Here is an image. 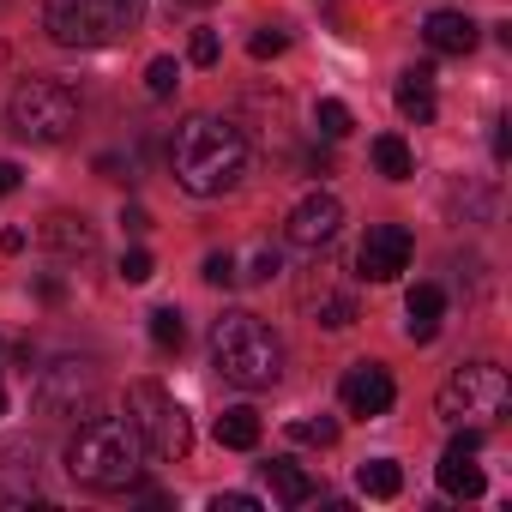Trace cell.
Wrapping results in <instances>:
<instances>
[{
  "label": "cell",
  "mask_w": 512,
  "mask_h": 512,
  "mask_svg": "<svg viewBox=\"0 0 512 512\" xmlns=\"http://www.w3.org/2000/svg\"><path fill=\"white\" fill-rule=\"evenodd\" d=\"M121 223H127V235H145L151 229V211L145 205H121Z\"/></svg>",
  "instance_id": "35"
},
{
  "label": "cell",
  "mask_w": 512,
  "mask_h": 512,
  "mask_svg": "<svg viewBox=\"0 0 512 512\" xmlns=\"http://www.w3.org/2000/svg\"><path fill=\"white\" fill-rule=\"evenodd\" d=\"M0 55H7V49H0Z\"/></svg>",
  "instance_id": "41"
},
{
  "label": "cell",
  "mask_w": 512,
  "mask_h": 512,
  "mask_svg": "<svg viewBox=\"0 0 512 512\" xmlns=\"http://www.w3.org/2000/svg\"><path fill=\"white\" fill-rule=\"evenodd\" d=\"M37 500V464H25L19 446L0 452V506H31Z\"/></svg>",
  "instance_id": "18"
},
{
  "label": "cell",
  "mask_w": 512,
  "mask_h": 512,
  "mask_svg": "<svg viewBox=\"0 0 512 512\" xmlns=\"http://www.w3.org/2000/svg\"><path fill=\"white\" fill-rule=\"evenodd\" d=\"M338 398H344V410H350V416H386V410H392V398H398V386H392V374H386L380 362H356V368L344 374Z\"/></svg>",
  "instance_id": "13"
},
{
  "label": "cell",
  "mask_w": 512,
  "mask_h": 512,
  "mask_svg": "<svg viewBox=\"0 0 512 512\" xmlns=\"http://www.w3.org/2000/svg\"><path fill=\"white\" fill-rule=\"evenodd\" d=\"M284 49H290V31H278V25H260V31L247 37V55H253V61H272V55H284Z\"/></svg>",
  "instance_id": "26"
},
{
  "label": "cell",
  "mask_w": 512,
  "mask_h": 512,
  "mask_svg": "<svg viewBox=\"0 0 512 512\" xmlns=\"http://www.w3.org/2000/svg\"><path fill=\"white\" fill-rule=\"evenodd\" d=\"M302 314L314 320V326H326V332H350L356 326V290L338 278V272H308V284H302Z\"/></svg>",
  "instance_id": "11"
},
{
  "label": "cell",
  "mask_w": 512,
  "mask_h": 512,
  "mask_svg": "<svg viewBox=\"0 0 512 512\" xmlns=\"http://www.w3.org/2000/svg\"><path fill=\"white\" fill-rule=\"evenodd\" d=\"M7 127L19 139H31V145H61L79 127V97L61 79H25L7 97Z\"/></svg>",
  "instance_id": "5"
},
{
  "label": "cell",
  "mask_w": 512,
  "mask_h": 512,
  "mask_svg": "<svg viewBox=\"0 0 512 512\" xmlns=\"http://www.w3.org/2000/svg\"><path fill=\"white\" fill-rule=\"evenodd\" d=\"M476 446H482V434L476 428H464V434H452V446H446V458H440V494H452V500H476L482 488H488V476H482V464H476Z\"/></svg>",
  "instance_id": "12"
},
{
  "label": "cell",
  "mask_w": 512,
  "mask_h": 512,
  "mask_svg": "<svg viewBox=\"0 0 512 512\" xmlns=\"http://www.w3.org/2000/svg\"><path fill=\"white\" fill-rule=\"evenodd\" d=\"M43 247L67 253V260H73V253L85 260V253H97V229H91L85 217H73V211H55V217L43 223Z\"/></svg>",
  "instance_id": "17"
},
{
  "label": "cell",
  "mask_w": 512,
  "mask_h": 512,
  "mask_svg": "<svg viewBox=\"0 0 512 512\" xmlns=\"http://www.w3.org/2000/svg\"><path fill=\"white\" fill-rule=\"evenodd\" d=\"M217 55H223L217 31H193V43H187V61H193V67H217Z\"/></svg>",
  "instance_id": "29"
},
{
  "label": "cell",
  "mask_w": 512,
  "mask_h": 512,
  "mask_svg": "<svg viewBox=\"0 0 512 512\" xmlns=\"http://www.w3.org/2000/svg\"><path fill=\"white\" fill-rule=\"evenodd\" d=\"M175 7H211V0H175Z\"/></svg>",
  "instance_id": "38"
},
{
  "label": "cell",
  "mask_w": 512,
  "mask_h": 512,
  "mask_svg": "<svg viewBox=\"0 0 512 512\" xmlns=\"http://www.w3.org/2000/svg\"><path fill=\"white\" fill-rule=\"evenodd\" d=\"M19 193V163H0V199Z\"/></svg>",
  "instance_id": "36"
},
{
  "label": "cell",
  "mask_w": 512,
  "mask_h": 512,
  "mask_svg": "<svg viewBox=\"0 0 512 512\" xmlns=\"http://www.w3.org/2000/svg\"><path fill=\"white\" fill-rule=\"evenodd\" d=\"M37 296H43V302H61V296H67V284H61V278H43V284H37Z\"/></svg>",
  "instance_id": "37"
},
{
  "label": "cell",
  "mask_w": 512,
  "mask_h": 512,
  "mask_svg": "<svg viewBox=\"0 0 512 512\" xmlns=\"http://www.w3.org/2000/svg\"><path fill=\"white\" fill-rule=\"evenodd\" d=\"M121 278H127V284H151V278H157V260H151L145 247H127V253H121Z\"/></svg>",
  "instance_id": "28"
},
{
  "label": "cell",
  "mask_w": 512,
  "mask_h": 512,
  "mask_svg": "<svg viewBox=\"0 0 512 512\" xmlns=\"http://www.w3.org/2000/svg\"><path fill=\"white\" fill-rule=\"evenodd\" d=\"M31 404H37L43 422H85V416H97V368L73 362V356L55 362V368H43Z\"/></svg>",
  "instance_id": "8"
},
{
  "label": "cell",
  "mask_w": 512,
  "mask_h": 512,
  "mask_svg": "<svg viewBox=\"0 0 512 512\" xmlns=\"http://www.w3.org/2000/svg\"><path fill=\"white\" fill-rule=\"evenodd\" d=\"M169 169L193 199H223L247 175V139L223 115H187L169 145Z\"/></svg>",
  "instance_id": "1"
},
{
  "label": "cell",
  "mask_w": 512,
  "mask_h": 512,
  "mask_svg": "<svg viewBox=\"0 0 512 512\" xmlns=\"http://www.w3.org/2000/svg\"><path fill=\"white\" fill-rule=\"evenodd\" d=\"M127 422H133V434L145 440V452L151 458H187L193 452V422H187V410L157 386V380H133L127 386Z\"/></svg>",
  "instance_id": "6"
},
{
  "label": "cell",
  "mask_w": 512,
  "mask_h": 512,
  "mask_svg": "<svg viewBox=\"0 0 512 512\" xmlns=\"http://www.w3.org/2000/svg\"><path fill=\"white\" fill-rule=\"evenodd\" d=\"M506 398H512L506 368H494V362H464V368L446 374V386H440L434 404H440L446 422H470V428H482V422H494V416L506 410Z\"/></svg>",
  "instance_id": "7"
},
{
  "label": "cell",
  "mask_w": 512,
  "mask_h": 512,
  "mask_svg": "<svg viewBox=\"0 0 512 512\" xmlns=\"http://www.w3.org/2000/svg\"><path fill=\"white\" fill-rule=\"evenodd\" d=\"M410 253H416V241H410L404 223H374V229L362 235V247H356V278L392 284L398 272H410Z\"/></svg>",
  "instance_id": "9"
},
{
  "label": "cell",
  "mask_w": 512,
  "mask_h": 512,
  "mask_svg": "<svg viewBox=\"0 0 512 512\" xmlns=\"http://www.w3.org/2000/svg\"><path fill=\"white\" fill-rule=\"evenodd\" d=\"M434 109H440V103H434V73H428V67H410V73L398 79V115L416 121V127H428Z\"/></svg>",
  "instance_id": "19"
},
{
  "label": "cell",
  "mask_w": 512,
  "mask_h": 512,
  "mask_svg": "<svg viewBox=\"0 0 512 512\" xmlns=\"http://www.w3.org/2000/svg\"><path fill=\"white\" fill-rule=\"evenodd\" d=\"M338 229H344V205H338V193H308V199H296V211H290V223H284L290 247H302V253L332 247Z\"/></svg>",
  "instance_id": "10"
},
{
  "label": "cell",
  "mask_w": 512,
  "mask_h": 512,
  "mask_svg": "<svg viewBox=\"0 0 512 512\" xmlns=\"http://www.w3.org/2000/svg\"><path fill=\"white\" fill-rule=\"evenodd\" d=\"M314 127H320L326 139H344V133L356 127V115H350V103H338V97H326V103L314 109Z\"/></svg>",
  "instance_id": "24"
},
{
  "label": "cell",
  "mask_w": 512,
  "mask_h": 512,
  "mask_svg": "<svg viewBox=\"0 0 512 512\" xmlns=\"http://www.w3.org/2000/svg\"><path fill=\"white\" fill-rule=\"evenodd\" d=\"M506 157H512V121L500 115L494 121V163H506Z\"/></svg>",
  "instance_id": "34"
},
{
  "label": "cell",
  "mask_w": 512,
  "mask_h": 512,
  "mask_svg": "<svg viewBox=\"0 0 512 512\" xmlns=\"http://www.w3.org/2000/svg\"><path fill=\"white\" fill-rule=\"evenodd\" d=\"M97 175H103V181H133L127 157H115V151H103V157H97Z\"/></svg>",
  "instance_id": "31"
},
{
  "label": "cell",
  "mask_w": 512,
  "mask_h": 512,
  "mask_svg": "<svg viewBox=\"0 0 512 512\" xmlns=\"http://www.w3.org/2000/svg\"><path fill=\"white\" fill-rule=\"evenodd\" d=\"M151 344H157V350H181V344H187L181 308H151Z\"/></svg>",
  "instance_id": "23"
},
{
  "label": "cell",
  "mask_w": 512,
  "mask_h": 512,
  "mask_svg": "<svg viewBox=\"0 0 512 512\" xmlns=\"http://www.w3.org/2000/svg\"><path fill=\"white\" fill-rule=\"evenodd\" d=\"M175 85H181V67H175L169 55H157V61L145 67V91H151V97H175Z\"/></svg>",
  "instance_id": "25"
},
{
  "label": "cell",
  "mask_w": 512,
  "mask_h": 512,
  "mask_svg": "<svg viewBox=\"0 0 512 512\" xmlns=\"http://www.w3.org/2000/svg\"><path fill=\"white\" fill-rule=\"evenodd\" d=\"M211 362L241 392H266V386L284 380V344H278V332L260 314H247V308H229V314L211 320Z\"/></svg>",
  "instance_id": "3"
},
{
  "label": "cell",
  "mask_w": 512,
  "mask_h": 512,
  "mask_svg": "<svg viewBox=\"0 0 512 512\" xmlns=\"http://www.w3.org/2000/svg\"><path fill=\"white\" fill-rule=\"evenodd\" d=\"M356 488H362L368 500H398V494H404V470H398V458H368V464L356 470Z\"/></svg>",
  "instance_id": "20"
},
{
  "label": "cell",
  "mask_w": 512,
  "mask_h": 512,
  "mask_svg": "<svg viewBox=\"0 0 512 512\" xmlns=\"http://www.w3.org/2000/svg\"><path fill=\"white\" fill-rule=\"evenodd\" d=\"M139 464H145V440L133 434L127 416H85L79 434L67 440V476L79 488L121 494L139 482Z\"/></svg>",
  "instance_id": "2"
},
{
  "label": "cell",
  "mask_w": 512,
  "mask_h": 512,
  "mask_svg": "<svg viewBox=\"0 0 512 512\" xmlns=\"http://www.w3.org/2000/svg\"><path fill=\"white\" fill-rule=\"evenodd\" d=\"M0 416H7V386H0Z\"/></svg>",
  "instance_id": "39"
},
{
  "label": "cell",
  "mask_w": 512,
  "mask_h": 512,
  "mask_svg": "<svg viewBox=\"0 0 512 512\" xmlns=\"http://www.w3.org/2000/svg\"><path fill=\"white\" fill-rule=\"evenodd\" d=\"M374 169H380L386 181H410V175H416V157H410V145H404L398 133H380V139H374Z\"/></svg>",
  "instance_id": "22"
},
{
  "label": "cell",
  "mask_w": 512,
  "mask_h": 512,
  "mask_svg": "<svg viewBox=\"0 0 512 512\" xmlns=\"http://www.w3.org/2000/svg\"><path fill=\"white\" fill-rule=\"evenodd\" d=\"M260 476H266V488H272V500H278V506H308V500H320V482H314L302 464H290V458L260 464Z\"/></svg>",
  "instance_id": "16"
},
{
  "label": "cell",
  "mask_w": 512,
  "mask_h": 512,
  "mask_svg": "<svg viewBox=\"0 0 512 512\" xmlns=\"http://www.w3.org/2000/svg\"><path fill=\"white\" fill-rule=\"evenodd\" d=\"M145 19V0H49L43 31L55 49H109L133 37Z\"/></svg>",
  "instance_id": "4"
},
{
  "label": "cell",
  "mask_w": 512,
  "mask_h": 512,
  "mask_svg": "<svg viewBox=\"0 0 512 512\" xmlns=\"http://www.w3.org/2000/svg\"><path fill=\"white\" fill-rule=\"evenodd\" d=\"M211 512H260V500H253V494H217Z\"/></svg>",
  "instance_id": "32"
},
{
  "label": "cell",
  "mask_w": 512,
  "mask_h": 512,
  "mask_svg": "<svg viewBox=\"0 0 512 512\" xmlns=\"http://www.w3.org/2000/svg\"><path fill=\"white\" fill-rule=\"evenodd\" d=\"M278 266H284V260H278V253H272V247H266V253H260V260H253V272H247V278H253V284H272V278H278Z\"/></svg>",
  "instance_id": "33"
},
{
  "label": "cell",
  "mask_w": 512,
  "mask_h": 512,
  "mask_svg": "<svg viewBox=\"0 0 512 512\" xmlns=\"http://www.w3.org/2000/svg\"><path fill=\"white\" fill-rule=\"evenodd\" d=\"M199 278H205V284H217V290H229V284H235V260H229V253H205Z\"/></svg>",
  "instance_id": "30"
},
{
  "label": "cell",
  "mask_w": 512,
  "mask_h": 512,
  "mask_svg": "<svg viewBox=\"0 0 512 512\" xmlns=\"http://www.w3.org/2000/svg\"><path fill=\"white\" fill-rule=\"evenodd\" d=\"M440 314H446V290L440 284H416L404 296V338L410 344H434L440 338Z\"/></svg>",
  "instance_id": "15"
},
{
  "label": "cell",
  "mask_w": 512,
  "mask_h": 512,
  "mask_svg": "<svg viewBox=\"0 0 512 512\" xmlns=\"http://www.w3.org/2000/svg\"><path fill=\"white\" fill-rule=\"evenodd\" d=\"M422 37H428V49H434V55H470V49L482 43V25H476L470 13L440 7V13H428V19H422Z\"/></svg>",
  "instance_id": "14"
},
{
  "label": "cell",
  "mask_w": 512,
  "mask_h": 512,
  "mask_svg": "<svg viewBox=\"0 0 512 512\" xmlns=\"http://www.w3.org/2000/svg\"><path fill=\"white\" fill-rule=\"evenodd\" d=\"M217 440H223V446H235V452H253V446H260V416H253L247 404L223 410V416H217Z\"/></svg>",
  "instance_id": "21"
},
{
  "label": "cell",
  "mask_w": 512,
  "mask_h": 512,
  "mask_svg": "<svg viewBox=\"0 0 512 512\" xmlns=\"http://www.w3.org/2000/svg\"><path fill=\"white\" fill-rule=\"evenodd\" d=\"M0 7H7V0H0Z\"/></svg>",
  "instance_id": "40"
},
{
  "label": "cell",
  "mask_w": 512,
  "mask_h": 512,
  "mask_svg": "<svg viewBox=\"0 0 512 512\" xmlns=\"http://www.w3.org/2000/svg\"><path fill=\"white\" fill-rule=\"evenodd\" d=\"M290 440H302V446H332V440H338V422H332V416H314V422H290Z\"/></svg>",
  "instance_id": "27"
}]
</instances>
